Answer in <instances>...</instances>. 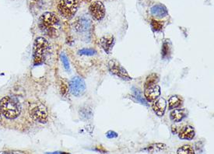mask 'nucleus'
I'll return each mask as SVG.
<instances>
[{"label": "nucleus", "mask_w": 214, "mask_h": 154, "mask_svg": "<svg viewBox=\"0 0 214 154\" xmlns=\"http://www.w3.org/2000/svg\"><path fill=\"white\" fill-rule=\"evenodd\" d=\"M38 25L41 30L49 38H55L59 34L61 28L59 19L53 13L46 12L42 14Z\"/></svg>", "instance_id": "1"}, {"label": "nucleus", "mask_w": 214, "mask_h": 154, "mask_svg": "<svg viewBox=\"0 0 214 154\" xmlns=\"http://www.w3.org/2000/svg\"><path fill=\"white\" fill-rule=\"evenodd\" d=\"M0 112L8 119H15L20 114L21 105L16 97H5L0 101Z\"/></svg>", "instance_id": "2"}, {"label": "nucleus", "mask_w": 214, "mask_h": 154, "mask_svg": "<svg viewBox=\"0 0 214 154\" xmlns=\"http://www.w3.org/2000/svg\"><path fill=\"white\" fill-rule=\"evenodd\" d=\"M49 45L45 38L39 37L35 40L33 48V63L34 66L41 65L48 55Z\"/></svg>", "instance_id": "3"}, {"label": "nucleus", "mask_w": 214, "mask_h": 154, "mask_svg": "<svg viewBox=\"0 0 214 154\" xmlns=\"http://www.w3.org/2000/svg\"><path fill=\"white\" fill-rule=\"evenodd\" d=\"M79 0H60L58 10L63 17L71 19L78 10Z\"/></svg>", "instance_id": "4"}, {"label": "nucleus", "mask_w": 214, "mask_h": 154, "mask_svg": "<svg viewBox=\"0 0 214 154\" xmlns=\"http://www.w3.org/2000/svg\"><path fill=\"white\" fill-rule=\"evenodd\" d=\"M29 112L34 121L46 123L48 121V111L45 106L40 102H33L29 106Z\"/></svg>", "instance_id": "5"}, {"label": "nucleus", "mask_w": 214, "mask_h": 154, "mask_svg": "<svg viewBox=\"0 0 214 154\" xmlns=\"http://www.w3.org/2000/svg\"><path fill=\"white\" fill-rule=\"evenodd\" d=\"M108 70L112 75L118 76V77L122 79L123 80H125V81H129V80H132V78L129 76V73L126 71V69L118 61L115 60V59L109 61V63H108Z\"/></svg>", "instance_id": "6"}, {"label": "nucleus", "mask_w": 214, "mask_h": 154, "mask_svg": "<svg viewBox=\"0 0 214 154\" xmlns=\"http://www.w3.org/2000/svg\"><path fill=\"white\" fill-rule=\"evenodd\" d=\"M70 90L72 94L76 97H80L86 90V83L84 79L80 76L73 77L70 82Z\"/></svg>", "instance_id": "7"}, {"label": "nucleus", "mask_w": 214, "mask_h": 154, "mask_svg": "<svg viewBox=\"0 0 214 154\" xmlns=\"http://www.w3.org/2000/svg\"><path fill=\"white\" fill-rule=\"evenodd\" d=\"M89 11L91 16L95 20H101L105 16V8L104 4L100 1L94 2L90 5Z\"/></svg>", "instance_id": "8"}, {"label": "nucleus", "mask_w": 214, "mask_h": 154, "mask_svg": "<svg viewBox=\"0 0 214 154\" xmlns=\"http://www.w3.org/2000/svg\"><path fill=\"white\" fill-rule=\"evenodd\" d=\"M73 27H74L76 31L78 33H87V32L90 31L92 28V22L89 18L84 16L79 17L75 21V23H73Z\"/></svg>", "instance_id": "9"}, {"label": "nucleus", "mask_w": 214, "mask_h": 154, "mask_svg": "<svg viewBox=\"0 0 214 154\" xmlns=\"http://www.w3.org/2000/svg\"><path fill=\"white\" fill-rule=\"evenodd\" d=\"M144 95L146 101L149 102H154L160 95V88L159 86L154 85L145 88Z\"/></svg>", "instance_id": "10"}, {"label": "nucleus", "mask_w": 214, "mask_h": 154, "mask_svg": "<svg viewBox=\"0 0 214 154\" xmlns=\"http://www.w3.org/2000/svg\"><path fill=\"white\" fill-rule=\"evenodd\" d=\"M101 47L107 54H110L115 45V38L112 35L108 34L103 36L100 40Z\"/></svg>", "instance_id": "11"}, {"label": "nucleus", "mask_w": 214, "mask_h": 154, "mask_svg": "<svg viewBox=\"0 0 214 154\" xmlns=\"http://www.w3.org/2000/svg\"><path fill=\"white\" fill-rule=\"evenodd\" d=\"M195 129L191 125H185L180 130L178 137L183 140H191L195 137Z\"/></svg>", "instance_id": "12"}, {"label": "nucleus", "mask_w": 214, "mask_h": 154, "mask_svg": "<svg viewBox=\"0 0 214 154\" xmlns=\"http://www.w3.org/2000/svg\"><path fill=\"white\" fill-rule=\"evenodd\" d=\"M167 107V101L164 98H159L156 100L153 104V110L157 116H163Z\"/></svg>", "instance_id": "13"}, {"label": "nucleus", "mask_w": 214, "mask_h": 154, "mask_svg": "<svg viewBox=\"0 0 214 154\" xmlns=\"http://www.w3.org/2000/svg\"><path fill=\"white\" fill-rule=\"evenodd\" d=\"M150 12L153 16H156L157 17H164L167 15V9L165 5L162 4H157V5H153L150 9Z\"/></svg>", "instance_id": "14"}, {"label": "nucleus", "mask_w": 214, "mask_h": 154, "mask_svg": "<svg viewBox=\"0 0 214 154\" xmlns=\"http://www.w3.org/2000/svg\"><path fill=\"white\" fill-rule=\"evenodd\" d=\"M186 116V111L184 109H174L171 111L170 117L174 122H180Z\"/></svg>", "instance_id": "15"}, {"label": "nucleus", "mask_w": 214, "mask_h": 154, "mask_svg": "<svg viewBox=\"0 0 214 154\" xmlns=\"http://www.w3.org/2000/svg\"><path fill=\"white\" fill-rule=\"evenodd\" d=\"M181 103H182V100L181 97L177 95L172 96L168 101V108L170 110L178 108L181 106Z\"/></svg>", "instance_id": "16"}, {"label": "nucleus", "mask_w": 214, "mask_h": 154, "mask_svg": "<svg viewBox=\"0 0 214 154\" xmlns=\"http://www.w3.org/2000/svg\"><path fill=\"white\" fill-rule=\"evenodd\" d=\"M159 81V76L156 73H152V74L149 75L146 78V82H145V88L149 87H152V86L157 85V83Z\"/></svg>", "instance_id": "17"}, {"label": "nucleus", "mask_w": 214, "mask_h": 154, "mask_svg": "<svg viewBox=\"0 0 214 154\" xmlns=\"http://www.w3.org/2000/svg\"><path fill=\"white\" fill-rule=\"evenodd\" d=\"M79 114H80V118L84 120H88L92 117L93 112L92 109L88 107H80V111H79Z\"/></svg>", "instance_id": "18"}, {"label": "nucleus", "mask_w": 214, "mask_h": 154, "mask_svg": "<svg viewBox=\"0 0 214 154\" xmlns=\"http://www.w3.org/2000/svg\"><path fill=\"white\" fill-rule=\"evenodd\" d=\"M171 52V45H170V42H169L168 41H164V43H163V46H162V49H161L162 58H163L164 59H165L170 57Z\"/></svg>", "instance_id": "19"}, {"label": "nucleus", "mask_w": 214, "mask_h": 154, "mask_svg": "<svg viewBox=\"0 0 214 154\" xmlns=\"http://www.w3.org/2000/svg\"><path fill=\"white\" fill-rule=\"evenodd\" d=\"M166 147V145L164 143H155L149 145L148 147L144 149V150L147 151L148 152H157L160 150H163Z\"/></svg>", "instance_id": "20"}, {"label": "nucleus", "mask_w": 214, "mask_h": 154, "mask_svg": "<svg viewBox=\"0 0 214 154\" xmlns=\"http://www.w3.org/2000/svg\"><path fill=\"white\" fill-rule=\"evenodd\" d=\"M60 91L63 97H67L70 91V83L65 79H62L60 82Z\"/></svg>", "instance_id": "21"}, {"label": "nucleus", "mask_w": 214, "mask_h": 154, "mask_svg": "<svg viewBox=\"0 0 214 154\" xmlns=\"http://www.w3.org/2000/svg\"><path fill=\"white\" fill-rule=\"evenodd\" d=\"M177 154H195V152L191 145H184L178 148Z\"/></svg>", "instance_id": "22"}, {"label": "nucleus", "mask_w": 214, "mask_h": 154, "mask_svg": "<svg viewBox=\"0 0 214 154\" xmlns=\"http://www.w3.org/2000/svg\"><path fill=\"white\" fill-rule=\"evenodd\" d=\"M133 94H134L135 97L137 99V101H139L141 104H144V105H147V102H146L144 99L143 98V96H142V93L139 91V89L136 88H133Z\"/></svg>", "instance_id": "23"}, {"label": "nucleus", "mask_w": 214, "mask_h": 154, "mask_svg": "<svg viewBox=\"0 0 214 154\" xmlns=\"http://www.w3.org/2000/svg\"><path fill=\"white\" fill-rule=\"evenodd\" d=\"M97 52H96L94 49L92 48H84L81 49L78 52L79 55L80 56H94L96 55Z\"/></svg>", "instance_id": "24"}, {"label": "nucleus", "mask_w": 214, "mask_h": 154, "mask_svg": "<svg viewBox=\"0 0 214 154\" xmlns=\"http://www.w3.org/2000/svg\"><path fill=\"white\" fill-rule=\"evenodd\" d=\"M151 27L154 31H160L163 28V23L160 21L152 20H151Z\"/></svg>", "instance_id": "25"}, {"label": "nucleus", "mask_w": 214, "mask_h": 154, "mask_svg": "<svg viewBox=\"0 0 214 154\" xmlns=\"http://www.w3.org/2000/svg\"><path fill=\"white\" fill-rule=\"evenodd\" d=\"M61 59L62 62V64L64 66L65 69L66 71H70V63H69V59L67 58V56H66L65 53H62L61 54Z\"/></svg>", "instance_id": "26"}, {"label": "nucleus", "mask_w": 214, "mask_h": 154, "mask_svg": "<svg viewBox=\"0 0 214 154\" xmlns=\"http://www.w3.org/2000/svg\"><path fill=\"white\" fill-rule=\"evenodd\" d=\"M106 137L108 138L112 139V138H117V137H118V134H117L115 132H114V131H108V132L106 133Z\"/></svg>", "instance_id": "27"}, {"label": "nucleus", "mask_w": 214, "mask_h": 154, "mask_svg": "<svg viewBox=\"0 0 214 154\" xmlns=\"http://www.w3.org/2000/svg\"><path fill=\"white\" fill-rule=\"evenodd\" d=\"M0 154H25L23 151H2Z\"/></svg>", "instance_id": "28"}, {"label": "nucleus", "mask_w": 214, "mask_h": 154, "mask_svg": "<svg viewBox=\"0 0 214 154\" xmlns=\"http://www.w3.org/2000/svg\"><path fill=\"white\" fill-rule=\"evenodd\" d=\"M45 154H70V152H62V151H55V152H45Z\"/></svg>", "instance_id": "29"}, {"label": "nucleus", "mask_w": 214, "mask_h": 154, "mask_svg": "<svg viewBox=\"0 0 214 154\" xmlns=\"http://www.w3.org/2000/svg\"><path fill=\"white\" fill-rule=\"evenodd\" d=\"M2 121V113L0 112V122Z\"/></svg>", "instance_id": "30"}]
</instances>
